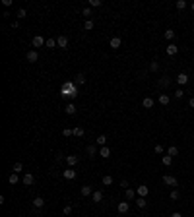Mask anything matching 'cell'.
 Segmentation results:
<instances>
[{
	"mask_svg": "<svg viewBox=\"0 0 194 217\" xmlns=\"http://www.w3.org/2000/svg\"><path fill=\"white\" fill-rule=\"evenodd\" d=\"M25 16H27V14H25V10H23V8H22V10H18V18H19V19H23Z\"/></svg>",
	"mask_w": 194,
	"mask_h": 217,
	"instance_id": "cell-42",
	"label": "cell"
},
{
	"mask_svg": "<svg viewBox=\"0 0 194 217\" xmlns=\"http://www.w3.org/2000/svg\"><path fill=\"white\" fill-rule=\"evenodd\" d=\"M83 29H86V31H91V29H93V21H91V19H86V23H83Z\"/></svg>",
	"mask_w": 194,
	"mask_h": 217,
	"instance_id": "cell-32",
	"label": "cell"
},
{
	"mask_svg": "<svg viewBox=\"0 0 194 217\" xmlns=\"http://www.w3.org/2000/svg\"><path fill=\"white\" fill-rule=\"evenodd\" d=\"M177 83H179V85H186V83H188V74L180 72V74L177 76Z\"/></svg>",
	"mask_w": 194,
	"mask_h": 217,
	"instance_id": "cell-7",
	"label": "cell"
},
{
	"mask_svg": "<svg viewBox=\"0 0 194 217\" xmlns=\"http://www.w3.org/2000/svg\"><path fill=\"white\" fill-rule=\"evenodd\" d=\"M66 163H68V167H74L76 163H78V157H76V155H68V157H66Z\"/></svg>",
	"mask_w": 194,
	"mask_h": 217,
	"instance_id": "cell-22",
	"label": "cell"
},
{
	"mask_svg": "<svg viewBox=\"0 0 194 217\" xmlns=\"http://www.w3.org/2000/svg\"><path fill=\"white\" fill-rule=\"evenodd\" d=\"M167 155H171V157H175V155H179V148H177V145H171V148L167 149Z\"/></svg>",
	"mask_w": 194,
	"mask_h": 217,
	"instance_id": "cell-24",
	"label": "cell"
},
{
	"mask_svg": "<svg viewBox=\"0 0 194 217\" xmlns=\"http://www.w3.org/2000/svg\"><path fill=\"white\" fill-rule=\"evenodd\" d=\"M136 194H138L140 198H146V196L149 194V188H148V186H146V184H140L138 188H136Z\"/></svg>",
	"mask_w": 194,
	"mask_h": 217,
	"instance_id": "cell-3",
	"label": "cell"
},
{
	"mask_svg": "<svg viewBox=\"0 0 194 217\" xmlns=\"http://www.w3.org/2000/svg\"><path fill=\"white\" fill-rule=\"evenodd\" d=\"M12 171H14L16 175H19V173L23 171V165H22V163H14V167H12Z\"/></svg>",
	"mask_w": 194,
	"mask_h": 217,
	"instance_id": "cell-28",
	"label": "cell"
},
{
	"mask_svg": "<svg viewBox=\"0 0 194 217\" xmlns=\"http://www.w3.org/2000/svg\"><path fill=\"white\" fill-rule=\"evenodd\" d=\"M155 153H163V145H155Z\"/></svg>",
	"mask_w": 194,
	"mask_h": 217,
	"instance_id": "cell-46",
	"label": "cell"
},
{
	"mask_svg": "<svg viewBox=\"0 0 194 217\" xmlns=\"http://www.w3.org/2000/svg\"><path fill=\"white\" fill-rule=\"evenodd\" d=\"M74 136H78V138L83 136V128H82V126H76V128H74Z\"/></svg>",
	"mask_w": 194,
	"mask_h": 217,
	"instance_id": "cell-35",
	"label": "cell"
},
{
	"mask_svg": "<svg viewBox=\"0 0 194 217\" xmlns=\"http://www.w3.org/2000/svg\"><path fill=\"white\" fill-rule=\"evenodd\" d=\"M33 217H39V215H33Z\"/></svg>",
	"mask_w": 194,
	"mask_h": 217,
	"instance_id": "cell-50",
	"label": "cell"
},
{
	"mask_svg": "<svg viewBox=\"0 0 194 217\" xmlns=\"http://www.w3.org/2000/svg\"><path fill=\"white\" fill-rule=\"evenodd\" d=\"M188 105H190V107H192V109H194V97H190V101H188Z\"/></svg>",
	"mask_w": 194,
	"mask_h": 217,
	"instance_id": "cell-48",
	"label": "cell"
},
{
	"mask_svg": "<svg viewBox=\"0 0 194 217\" xmlns=\"http://www.w3.org/2000/svg\"><path fill=\"white\" fill-rule=\"evenodd\" d=\"M120 186H122V188H128V180H120Z\"/></svg>",
	"mask_w": 194,
	"mask_h": 217,
	"instance_id": "cell-45",
	"label": "cell"
},
{
	"mask_svg": "<svg viewBox=\"0 0 194 217\" xmlns=\"http://www.w3.org/2000/svg\"><path fill=\"white\" fill-rule=\"evenodd\" d=\"M47 49H56V39H47Z\"/></svg>",
	"mask_w": 194,
	"mask_h": 217,
	"instance_id": "cell-31",
	"label": "cell"
},
{
	"mask_svg": "<svg viewBox=\"0 0 194 217\" xmlns=\"http://www.w3.org/2000/svg\"><path fill=\"white\" fill-rule=\"evenodd\" d=\"M89 6H93V8H99V6H101V0H89Z\"/></svg>",
	"mask_w": 194,
	"mask_h": 217,
	"instance_id": "cell-39",
	"label": "cell"
},
{
	"mask_svg": "<svg viewBox=\"0 0 194 217\" xmlns=\"http://www.w3.org/2000/svg\"><path fill=\"white\" fill-rule=\"evenodd\" d=\"M62 176H64L66 180H74V178H76V171H74V167H68L66 171H62Z\"/></svg>",
	"mask_w": 194,
	"mask_h": 217,
	"instance_id": "cell-2",
	"label": "cell"
},
{
	"mask_svg": "<svg viewBox=\"0 0 194 217\" xmlns=\"http://www.w3.org/2000/svg\"><path fill=\"white\" fill-rule=\"evenodd\" d=\"M95 142H97V145H101V148H103V145H105V143H107V136H105V134L97 136V140H95Z\"/></svg>",
	"mask_w": 194,
	"mask_h": 217,
	"instance_id": "cell-26",
	"label": "cell"
},
{
	"mask_svg": "<svg viewBox=\"0 0 194 217\" xmlns=\"http://www.w3.org/2000/svg\"><path fill=\"white\" fill-rule=\"evenodd\" d=\"M169 101H171V97H169V95H165V93H161V95H159V103H161V105H169Z\"/></svg>",
	"mask_w": 194,
	"mask_h": 217,
	"instance_id": "cell-23",
	"label": "cell"
},
{
	"mask_svg": "<svg viewBox=\"0 0 194 217\" xmlns=\"http://www.w3.org/2000/svg\"><path fill=\"white\" fill-rule=\"evenodd\" d=\"M136 206H138L140 209H144L146 206H148V200H146V198H140V196H138V200H136Z\"/></svg>",
	"mask_w": 194,
	"mask_h": 217,
	"instance_id": "cell-19",
	"label": "cell"
},
{
	"mask_svg": "<svg viewBox=\"0 0 194 217\" xmlns=\"http://www.w3.org/2000/svg\"><path fill=\"white\" fill-rule=\"evenodd\" d=\"M43 206H45V200H43V198H35V200H33V208L41 209Z\"/></svg>",
	"mask_w": 194,
	"mask_h": 217,
	"instance_id": "cell-17",
	"label": "cell"
},
{
	"mask_svg": "<svg viewBox=\"0 0 194 217\" xmlns=\"http://www.w3.org/2000/svg\"><path fill=\"white\" fill-rule=\"evenodd\" d=\"M142 105H144V109H152V107H153V99L152 97H146L142 101Z\"/></svg>",
	"mask_w": 194,
	"mask_h": 217,
	"instance_id": "cell-20",
	"label": "cell"
},
{
	"mask_svg": "<svg viewBox=\"0 0 194 217\" xmlns=\"http://www.w3.org/2000/svg\"><path fill=\"white\" fill-rule=\"evenodd\" d=\"M91 200H93L95 203L103 202V192H101V190H97V192H93V194H91Z\"/></svg>",
	"mask_w": 194,
	"mask_h": 217,
	"instance_id": "cell-12",
	"label": "cell"
},
{
	"mask_svg": "<svg viewBox=\"0 0 194 217\" xmlns=\"http://www.w3.org/2000/svg\"><path fill=\"white\" fill-rule=\"evenodd\" d=\"M62 213H64V215H70V213H72V206H64Z\"/></svg>",
	"mask_w": 194,
	"mask_h": 217,
	"instance_id": "cell-40",
	"label": "cell"
},
{
	"mask_svg": "<svg viewBox=\"0 0 194 217\" xmlns=\"http://www.w3.org/2000/svg\"><path fill=\"white\" fill-rule=\"evenodd\" d=\"M111 184H113V176L105 175V176H103V186H111Z\"/></svg>",
	"mask_w": 194,
	"mask_h": 217,
	"instance_id": "cell-27",
	"label": "cell"
},
{
	"mask_svg": "<svg viewBox=\"0 0 194 217\" xmlns=\"http://www.w3.org/2000/svg\"><path fill=\"white\" fill-rule=\"evenodd\" d=\"M86 151H88V155H89V157H93V155L97 153V145H91V143H89L88 148H86Z\"/></svg>",
	"mask_w": 194,
	"mask_h": 217,
	"instance_id": "cell-21",
	"label": "cell"
},
{
	"mask_svg": "<svg viewBox=\"0 0 194 217\" xmlns=\"http://www.w3.org/2000/svg\"><path fill=\"white\" fill-rule=\"evenodd\" d=\"M136 198V192L132 188H126V200H134Z\"/></svg>",
	"mask_w": 194,
	"mask_h": 217,
	"instance_id": "cell-30",
	"label": "cell"
},
{
	"mask_svg": "<svg viewBox=\"0 0 194 217\" xmlns=\"http://www.w3.org/2000/svg\"><path fill=\"white\" fill-rule=\"evenodd\" d=\"M56 47L62 49V51L68 49V37H66V35H58V39H56Z\"/></svg>",
	"mask_w": 194,
	"mask_h": 217,
	"instance_id": "cell-1",
	"label": "cell"
},
{
	"mask_svg": "<svg viewBox=\"0 0 194 217\" xmlns=\"http://www.w3.org/2000/svg\"><path fill=\"white\" fill-rule=\"evenodd\" d=\"M62 136H66V138L74 136V128H64V130H62Z\"/></svg>",
	"mask_w": 194,
	"mask_h": 217,
	"instance_id": "cell-34",
	"label": "cell"
},
{
	"mask_svg": "<svg viewBox=\"0 0 194 217\" xmlns=\"http://www.w3.org/2000/svg\"><path fill=\"white\" fill-rule=\"evenodd\" d=\"M185 97V91H183V89H177L175 91V99H183Z\"/></svg>",
	"mask_w": 194,
	"mask_h": 217,
	"instance_id": "cell-38",
	"label": "cell"
},
{
	"mask_svg": "<svg viewBox=\"0 0 194 217\" xmlns=\"http://www.w3.org/2000/svg\"><path fill=\"white\" fill-rule=\"evenodd\" d=\"M163 184H167V186H177V178H175V176H171V175H165V176H163Z\"/></svg>",
	"mask_w": 194,
	"mask_h": 217,
	"instance_id": "cell-8",
	"label": "cell"
},
{
	"mask_svg": "<svg viewBox=\"0 0 194 217\" xmlns=\"http://www.w3.org/2000/svg\"><path fill=\"white\" fill-rule=\"evenodd\" d=\"M190 8H192V12H194V2H192V6H190Z\"/></svg>",
	"mask_w": 194,
	"mask_h": 217,
	"instance_id": "cell-49",
	"label": "cell"
},
{
	"mask_svg": "<svg viewBox=\"0 0 194 217\" xmlns=\"http://www.w3.org/2000/svg\"><path fill=\"white\" fill-rule=\"evenodd\" d=\"M64 111H66V115H70V116H72V115H76V111H78V109L74 107V103H68V105L64 107Z\"/></svg>",
	"mask_w": 194,
	"mask_h": 217,
	"instance_id": "cell-13",
	"label": "cell"
},
{
	"mask_svg": "<svg viewBox=\"0 0 194 217\" xmlns=\"http://www.w3.org/2000/svg\"><path fill=\"white\" fill-rule=\"evenodd\" d=\"M8 182H10V184H18V182H19V176L16 175V173H12V175L8 176Z\"/></svg>",
	"mask_w": 194,
	"mask_h": 217,
	"instance_id": "cell-25",
	"label": "cell"
},
{
	"mask_svg": "<svg viewBox=\"0 0 194 217\" xmlns=\"http://www.w3.org/2000/svg\"><path fill=\"white\" fill-rule=\"evenodd\" d=\"M177 52H179V47H177L175 43H171V45H167V54H169V56H175Z\"/></svg>",
	"mask_w": 194,
	"mask_h": 217,
	"instance_id": "cell-10",
	"label": "cell"
},
{
	"mask_svg": "<svg viewBox=\"0 0 194 217\" xmlns=\"http://www.w3.org/2000/svg\"><path fill=\"white\" fill-rule=\"evenodd\" d=\"M161 161H163V165H165V167H169V165L173 163V157H171V155H163Z\"/></svg>",
	"mask_w": 194,
	"mask_h": 217,
	"instance_id": "cell-29",
	"label": "cell"
},
{
	"mask_svg": "<svg viewBox=\"0 0 194 217\" xmlns=\"http://www.w3.org/2000/svg\"><path fill=\"white\" fill-rule=\"evenodd\" d=\"M149 70H152V72H157V70H159V62H157V60H153L152 64H149Z\"/></svg>",
	"mask_w": 194,
	"mask_h": 217,
	"instance_id": "cell-36",
	"label": "cell"
},
{
	"mask_svg": "<svg viewBox=\"0 0 194 217\" xmlns=\"http://www.w3.org/2000/svg\"><path fill=\"white\" fill-rule=\"evenodd\" d=\"M109 47H111V49H119L120 47V37H113L111 41H109Z\"/></svg>",
	"mask_w": 194,
	"mask_h": 217,
	"instance_id": "cell-16",
	"label": "cell"
},
{
	"mask_svg": "<svg viewBox=\"0 0 194 217\" xmlns=\"http://www.w3.org/2000/svg\"><path fill=\"white\" fill-rule=\"evenodd\" d=\"M43 45H47V39H43L41 35H35L33 37V47H43Z\"/></svg>",
	"mask_w": 194,
	"mask_h": 217,
	"instance_id": "cell-9",
	"label": "cell"
},
{
	"mask_svg": "<svg viewBox=\"0 0 194 217\" xmlns=\"http://www.w3.org/2000/svg\"><path fill=\"white\" fill-rule=\"evenodd\" d=\"M23 184H25V186H31L33 184V182H35V176H33L31 175V173H25V175H23Z\"/></svg>",
	"mask_w": 194,
	"mask_h": 217,
	"instance_id": "cell-6",
	"label": "cell"
},
{
	"mask_svg": "<svg viewBox=\"0 0 194 217\" xmlns=\"http://www.w3.org/2000/svg\"><path fill=\"white\" fill-rule=\"evenodd\" d=\"M74 83H78V85H83V83H86V76H83V74H76Z\"/></svg>",
	"mask_w": 194,
	"mask_h": 217,
	"instance_id": "cell-18",
	"label": "cell"
},
{
	"mask_svg": "<svg viewBox=\"0 0 194 217\" xmlns=\"http://www.w3.org/2000/svg\"><path fill=\"white\" fill-rule=\"evenodd\" d=\"M82 14H83V16H88V19H89V16H91V10H89V8H83Z\"/></svg>",
	"mask_w": 194,
	"mask_h": 217,
	"instance_id": "cell-43",
	"label": "cell"
},
{
	"mask_svg": "<svg viewBox=\"0 0 194 217\" xmlns=\"http://www.w3.org/2000/svg\"><path fill=\"white\" fill-rule=\"evenodd\" d=\"M25 58H27V62H37V60H39V52L37 51H27Z\"/></svg>",
	"mask_w": 194,
	"mask_h": 217,
	"instance_id": "cell-5",
	"label": "cell"
},
{
	"mask_svg": "<svg viewBox=\"0 0 194 217\" xmlns=\"http://www.w3.org/2000/svg\"><path fill=\"white\" fill-rule=\"evenodd\" d=\"M2 4H4L6 8H10V6H12V0H2Z\"/></svg>",
	"mask_w": 194,
	"mask_h": 217,
	"instance_id": "cell-44",
	"label": "cell"
},
{
	"mask_svg": "<svg viewBox=\"0 0 194 217\" xmlns=\"http://www.w3.org/2000/svg\"><path fill=\"white\" fill-rule=\"evenodd\" d=\"M186 8V2L185 0H179V2H177V10H185Z\"/></svg>",
	"mask_w": 194,
	"mask_h": 217,
	"instance_id": "cell-37",
	"label": "cell"
},
{
	"mask_svg": "<svg viewBox=\"0 0 194 217\" xmlns=\"http://www.w3.org/2000/svg\"><path fill=\"white\" fill-rule=\"evenodd\" d=\"M165 39H167V41L175 39V31H173V29H167V31H165Z\"/></svg>",
	"mask_w": 194,
	"mask_h": 217,
	"instance_id": "cell-33",
	"label": "cell"
},
{
	"mask_svg": "<svg viewBox=\"0 0 194 217\" xmlns=\"http://www.w3.org/2000/svg\"><path fill=\"white\" fill-rule=\"evenodd\" d=\"M179 198H180L179 190H173V192H171V200H179Z\"/></svg>",
	"mask_w": 194,
	"mask_h": 217,
	"instance_id": "cell-41",
	"label": "cell"
},
{
	"mask_svg": "<svg viewBox=\"0 0 194 217\" xmlns=\"http://www.w3.org/2000/svg\"><path fill=\"white\" fill-rule=\"evenodd\" d=\"M99 155H101V157H105V159H109V157H111V149L107 148V145H103V148L99 149Z\"/></svg>",
	"mask_w": 194,
	"mask_h": 217,
	"instance_id": "cell-14",
	"label": "cell"
},
{
	"mask_svg": "<svg viewBox=\"0 0 194 217\" xmlns=\"http://www.w3.org/2000/svg\"><path fill=\"white\" fill-rule=\"evenodd\" d=\"M116 209H119V213H128L130 211V203L128 202H119V206H116Z\"/></svg>",
	"mask_w": 194,
	"mask_h": 217,
	"instance_id": "cell-4",
	"label": "cell"
},
{
	"mask_svg": "<svg viewBox=\"0 0 194 217\" xmlns=\"http://www.w3.org/2000/svg\"><path fill=\"white\" fill-rule=\"evenodd\" d=\"M171 217H183V213H179V211H175V213H171Z\"/></svg>",
	"mask_w": 194,
	"mask_h": 217,
	"instance_id": "cell-47",
	"label": "cell"
},
{
	"mask_svg": "<svg viewBox=\"0 0 194 217\" xmlns=\"http://www.w3.org/2000/svg\"><path fill=\"white\" fill-rule=\"evenodd\" d=\"M157 85H159V89H165V87H169V85H171V79L165 76V78H161L159 82H157Z\"/></svg>",
	"mask_w": 194,
	"mask_h": 217,
	"instance_id": "cell-11",
	"label": "cell"
},
{
	"mask_svg": "<svg viewBox=\"0 0 194 217\" xmlns=\"http://www.w3.org/2000/svg\"><path fill=\"white\" fill-rule=\"evenodd\" d=\"M80 194H82V196H86V198H88V196H91V194H93L91 186H82V190H80Z\"/></svg>",
	"mask_w": 194,
	"mask_h": 217,
	"instance_id": "cell-15",
	"label": "cell"
}]
</instances>
